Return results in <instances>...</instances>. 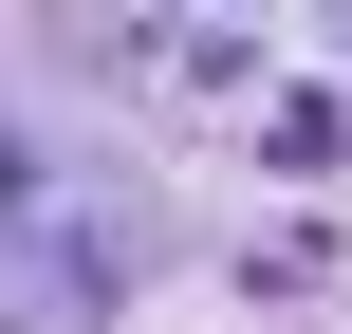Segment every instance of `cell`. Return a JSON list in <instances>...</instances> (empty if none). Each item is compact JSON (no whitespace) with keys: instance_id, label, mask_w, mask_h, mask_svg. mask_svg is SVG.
Instances as JSON below:
<instances>
[]
</instances>
